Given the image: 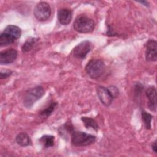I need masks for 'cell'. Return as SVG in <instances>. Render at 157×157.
I'll return each mask as SVG.
<instances>
[{"label": "cell", "instance_id": "cell-3", "mask_svg": "<svg viewBox=\"0 0 157 157\" xmlns=\"http://www.w3.org/2000/svg\"><path fill=\"white\" fill-rule=\"evenodd\" d=\"M95 22L85 15H80L75 18L73 26L74 29L80 33H89L95 28Z\"/></svg>", "mask_w": 157, "mask_h": 157}, {"label": "cell", "instance_id": "cell-13", "mask_svg": "<svg viewBox=\"0 0 157 157\" xmlns=\"http://www.w3.org/2000/svg\"><path fill=\"white\" fill-rule=\"evenodd\" d=\"M3 32L9 34V35L14 37L16 40L19 39L21 34V29L18 26L12 25H9L7 26L4 29Z\"/></svg>", "mask_w": 157, "mask_h": 157}, {"label": "cell", "instance_id": "cell-22", "mask_svg": "<svg viewBox=\"0 0 157 157\" xmlns=\"http://www.w3.org/2000/svg\"><path fill=\"white\" fill-rule=\"evenodd\" d=\"M139 2L144 4L145 6H148V4H149L147 1H139Z\"/></svg>", "mask_w": 157, "mask_h": 157}, {"label": "cell", "instance_id": "cell-6", "mask_svg": "<svg viewBox=\"0 0 157 157\" xmlns=\"http://www.w3.org/2000/svg\"><path fill=\"white\" fill-rule=\"evenodd\" d=\"M34 15L39 21H44L48 20L51 15V8L46 2H38L34 9Z\"/></svg>", "mask_w": 157, "mask_h": 157}, {"label": "cell", "instance_id": "cell-12", "mask_svg": "<svg viewBox=\"0 0 157 157\" xmlns=\"http://www.w3.org/2000/svg\"><path fill=\"white\" fill-rule=\"evenodd\" d=\"M17 143L21 147H26L32 144L29 136L25 132L19 133L15 138Z\"/></svg>", "mask_w": 157, "mask_h": 157}, {"label": "cell", "instance_id": "cell-10", "mask_svg": "<svg viewBox=\"0 0 157 157\" xmlns=\"http://www.w3.org/2000/svg\"><path fill=\"white\" fill-rule=\"evenodd\" d=\"M146 96L148 98V107L151 111L156 112V90L155 86L148 87L145 91Z\"/></svg>", "mask_w": 157, "mask_h": 157}, {"label": "cell", "instance_id": "cell-16", "mask_svg": "<svg viewBox=\"0 0 157 157\" xmlns=\"http://www.w3.org/2000/svg\"><path fill=\"white\" fill-rule=\"evenodd\" d=\"M81 120L83 121L85 126L87 129L92 128L95 131L98 130V124L93 118H91L90 117H82L81 118Z\"/></svg>", "mask_w": 157, "mask_h": 157}, {"label": "cell", "instance_id": "cell-20", "mask_svg": "<svg viewBox=\"0 0 157 157\" xmlns=\"http://www.w3.org/2000/svg\"><path fill=\"white\" fill-rule=\"evenodd\" d=\"M12 72L9 70H5V71L1 70V74H0V77L1 79L6 78L9 77L12 74Z\"/></svg>", "mask_w": 157, "mask_h": 157}, {"label": "cell", "instance_id": "cell-15", "mask_svg": "<svg viewBox=\"0 0 157 157\" xmlns=\"http://www.w3.org/2000/svg\"><path fill=\"white\" fill-rule=\"evenodd\" d=\"M39 38L36 37H31L29 39H28L21 47L22 52L23 53H25L31 50L35 46V45L37 44V42L39 41Z\"/></svg>", "mask_w": 157, "mask_h": 157}, {"label": "cell", "instance_id": "cell-8", "mask_svg": "<svg viewBox=\"0 0 157 157\" xmlns=\"http://www.w3.org/2000/svg\"><path fill=\"white\" fill-rule=\"evenodd\" d=\"M145 59L148 61H156L157 59V42L149 39L145 44Z\"/></svg>", "mask_w": 157, "mask_h": 157}, {"label": "cell", "instance_id": "cell-21", "mask_svg": "<svg viewBox=\"0 0 157 157\" xmlns=\"http://www.w3.org/2000/svg\"><path fill=\"white\" fill-rule=\"evenodd\" d=\"M151 148H152V150H153V151L155 153H156L157 152V146H156V140H155V141H154L153 142V143L152 144V145H151Z\"/></svg>", "mask_w": 157, "mask_h": 157}, {"label": "cell", "instance_id": "cell-1", "mask_svg": "<svg viewBox=\"0 0 157 157\" xmlns=\"http://www.w3.org/2000/svg\"><path fill=\"white\" fill-rule=\"evenodd\" d=\"M72 144L75 147H85L96 141V136L85 132L73 129L70 132Z\"/></svg>", "mask_w": 157, "mask_h": 157}, {"label": "cell", "instance_id": "cell-11", "mask_svg": "<svg viewBox=\"0 0 157 157\" xmlns=\"http://www.w3.org/2000/svg\"><path fill=\"white\" fill-rule=\"evenodd\" d=\"M58 19L63 25H67L72 20V10L68 8H61L58 11Z\"/></svg>", "mask_w": 157, "mask_h": 157}, {"label": "cell", "instance_id": "cell-2", "mask_svg": "<svg viewBox=\"0 0 157 157\" xmlns=\"http://www.w3.org/2000/svg\"><path fill=\"white\" fill-rule=\"evenodd\" d=\"M97 94L102 104L105 106H109L111 104L113 99L118 96L119 91L115 86L109 87L99 86L97 88Z\"/></svg>", "mask_w": 157, "mask_h": 157}, {"label": "cell", "instance_id": "cell-19", "mask_svg": "<svg viewBox=\"0 0 157 157\" xmlns=\"http://www.w3.org/2000/svg\"><path fill=\"white\" fill-rule=\"evenodd\" d=\"M141 115H142V120H143V122H144L145 128L147 129H151V120L153 118V116L150 113H149L144 110L142 111Z\"/></svg>", "mask_w": 157, "mask_h": 157}, {"label": "cell", "instance_id": "cell-9", "mask_svg": "<svg viewBox=\"0 0 157 157\" xmlns=\"http://www.w3.org/2000/svg\"><path fill=\"white\" fill-rule=\"evenodd\" d=\"M17 51L13 48H9L0 52L1 64H8L13 63L17 57Z\"/></svg>", "mask_w": 157, "mask_h": 157}, {"label": "cell", "instance_id": "cell-18", "mask_svg": "<svg viewBox=\"0 0 157 157\" xmlns=\"http://www.w3.org/2000/svg\"><path fill=\"white\" fill-rule=\"evenodd\" d=\"M57 105H58V104L56 102H51L50 103V104L46 108L43 109L40 112V115L42 117H45L50 116L53 113V112L55 110Z\"/></svg>", "mask_w": 157, "mask_h": 157}, {"label": "cell", "instance_id": "cell-4", "mask_svg": "<svg viewBox=\"0 0 157 157\" xmlns=\"http://www.w3.org/2000/svg\"><path fill=\"white\" fill-rule=\"evenodd\" d=\"M105 66L104 61L99 59L90 60L85 66L87 74L93 79H96L102 76L105 71Z\"/></svg>", "mask_w": 157, "mask_h": 157}, {"label": "cell", "instance_id": "cell-5", "mask_svg": "<svg viewBox=\"0 0 157 157\" xmlns=\"http://www.w3.org/2000/svg\"><path fill=\"white\" fill-rule=\"evenodd\" d=\"M45 94L44 90L41 86H36L26 91L23 98V105L25 107L31 108L33 104L40 99Z\"/></svg>", "mask_w": 157, "mask_h": 157}, {"label": "cell", "instance_id": "cell-17", "mask_svg": "<svg viewBox=\"0 0 157 157\" xmlns=\"http://www.w3.org/2000/svg\"><path fill=\"white\" fill-rule=\"evenodd\" d=\"M55 137L52 135H44L39 139V141L42 144L44 148H48L53 147L54 145Z\"/></svg>", "mask_w": 157, "mask_h": 157}, {"label": "cell", "instance_id": "cell-14", "mask_svg": "<svg viewBox=\"0 0 157 157\" xmlns=\"http://www.w3.org/2000/svg\"><path fill=\"white\" fill-rule=\"evenodd\" d=\"M16 39L7 33L2 32L0 35V46L4 47L13 44Z\"/></svg>", "mask_w": 157, "mask_h": 157}, {"label": "cell", "instance_id": "cell-7", "mask_svg": "<svg viewBox=\"0 0 157 157\" xmlns=\"http://www.w3.org/2000/svg\"><path fill=\"white\" fill-rule=\"evenodd\" d=\"M91 47V43L90 41H82L73 48L72 51V55L77 59H83L90 52Z\"/></svg>", "mask_w": 157, "mask_h": 157}]
</instances>
